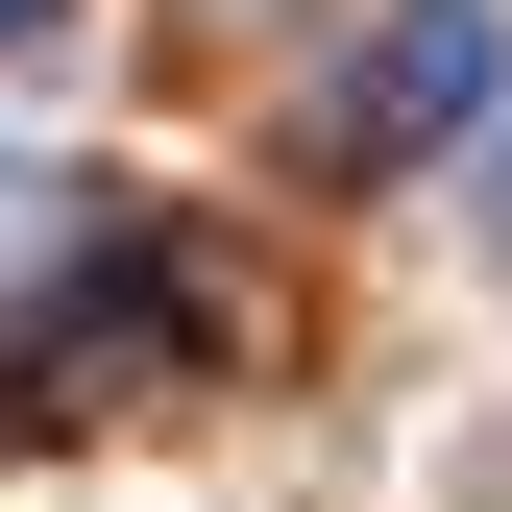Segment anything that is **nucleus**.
<instances>
[{
    "mask_svg": "<svg viewBox=\"0 0 512 512\" xmlns=\"http://www.w3.org/2000/svg\"><path fill=\"white\" fill-rule=\"evenodd\" d=\"M488 244H512V122H488Z\"/></svg>",
    "mask_w": 512,
    "mask_h": 512,
    "instance_id": "f03ea898",
    "label": "nucleus"
},
{
    "mask_svg": "<svg viewBox=\"0 0 512 512\" xmlns=\"http://www.w3.org/2000/svg\"><path fill=\"white\" fill-rule=\"evenodd\" d=\"M488 74H512V49H488V0H391V25H366V74H342V147H366V171L464 147V122H488Z\"/></svg>",
    "mask_w": 512,
    "mask_h": 512,
    "instance_id": "f257e3e1",
    "label": "nucleus"
},
{
    "mask_svg": "<svg viewBox=\"0 0 512 512\" xmlns=\"http://www.w3.org/2000/svg\"><path fill=\"white\" fill-rule=\"evenodd\" d=\"M25 25H49V0H0V49H25Z\"/></svg>",
    "mask_w": 512,
    "mask_h": 512,
    "instance_id": "7ed1b4c3",
    "label": "nucleus"
}]
</instances>
